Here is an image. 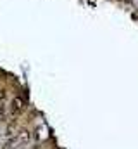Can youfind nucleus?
Segmentation results:
<instances>
[{
	"mask_svg": "<svg viewBox=\"0 0 138 149\" xmlns=\"http://www.w3.org/2000/svg\"><path fill=\"white\" fill-rule=\"evenodd\" d=\"M26 111V101L21 97V95H16L12 101H10V116H19L21 113Z\"/></svg>",
	"mask_w": 138,
	"mask_h": 149,
	"instance_id": "f257e3e1",
	"label": "nucleus"
},
{
	"mask_svg": "<svg viewBox=\"0 0 138 149\" xmlns=\"http://www.w3.org/2000/svg\"><path fill=\"white\" fill-rule=\"evenodd\" d=\"M17 134V120L16 116H12L10 120H5V137H14Z\"/></svg>",
	"mask_w": 138,
	"mask_h": 149,
	"instance_id": "f03ea898",
	"label": "nucleus"
},
{
	"mask_svg": "<svg viewBox=\"0 0 138 149\" xmlns=\"http://www.w3.org/2000/svg\"><path fill=\"white\" fill-rule=\"evenodd\" d=\"M14 137H16V141H17V146H24V144H28V142L31 141V132H30L28 128H23V130H19Z\"/></svg>",
	"mask_w": 138,
	"mask_h": 149,
	"instance_id": "7ed1b4c3",
	"label": "nucleus"
},
{
	"mask_svg": "<svg viewBox=\"0 0 138 149\" xmlns=\"http://www.w3.org/2000/svg\"><path fill=\"white\" fill-rule=\"evenodd\" d=\"M3 125H5V118L0 116V134H2V130H3Z\"/></svg>",
	"mask_w": 138,
	"mask_h": 149,
	"instance_id": "20e7f679",
	"label": "nucleus"
}]
</instances>
